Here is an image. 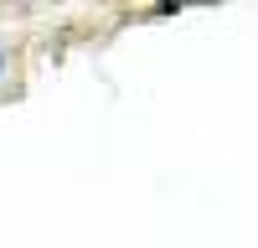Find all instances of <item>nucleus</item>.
<instances>
[{
	"label": "nucleus",
	"mask_w": 258,
	"mask_h": 248,
	"mask_svg": "<svg viewBox=\"0 0 258 248\" xmlns=\"http://www.w3.org/2000/svg\"><path fill=\"white\" fill-rule=\"evenodd\" d=\"M0 73H6V52H0Z\"/></svg>",
	"instance_id": "obj_1"
}]
</instances>
